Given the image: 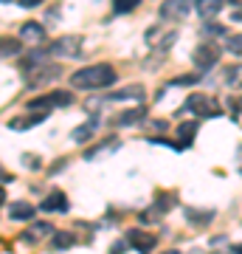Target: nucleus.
Here are the masks:
<instances>
[{"label": "nucleus", "instance_id": "obj_1", "mask_svg": "<svg viewBox=\"0 0 242 254\" xmlns=\"http://www.w3.org/2000/svg\"><path fill=\"white\" fill-rule=\"evenodd\" d=\"M113 82H116V68L107 63L88 65V68L71 73V88H76V91H101V88H110Z\"/></svg>", "mask_w": 242, "mask_h": 254}, {"label": "nucleus", "instance_id": "obj_2", "mask_svg": "<svg viewBox=\"0 0 242 254\" xmlns=\"http://www.w3.org/2000/svg\"><path fill=\"white\" fill-rule=\"evenodd\" d=\"M73 102L71 91H54L45 93V96H37V99L26 102V110H43V113H51V108H68Z\"/></svg>", "mask_w": 242, "mask_h": 254}, {"label": "nucleus", "instance_id": "obj_3", "mask_svg": "<svg viewBox=\"0 0 242 254\" xmlns=\"http://www.w3.org/2000/svg\"><path fill=\"white\" fill-rule=\"evenodd\" d=\"M220 54H223V48L214 46V43H200L194 48V54H192V63L197 71H211L217 63H220Z\"/></svg>", "mask_w": 242, "mask_h": 254}, {"label": "nucleus", "instance_id": "obj_4", "mask_svg": "<svg viewBox=\"0 0 242 254\" xmlns=\"http://www.w3.org/2000/svg\"><path fill=\"white\" fill-rule=\"evenodd\" d=\"M180 110H183V113H194V116H220V113H223L206 93H192V96L183 102Z\"/></svg>", "mask_w": 242, "mask_h": 254}, {"label": "nucleus", "instance_id": "obj_5", "mask_svg": "<svg viewBox=\"0 0 242 254\" xmlns=\"http://www.w3.org/2000/svg\"><path fill=\"white\" fill-rule=\"evenodd\" d=\"M192 6H194V0H163L158 14L163 20H183L192 11Z\"/></svg>", "mask_w": 242, "mask_h": 254}, {"label": "nucleus", "instance_id": "obj_6", "mask_svg": "<svg viewBox=\"0 0 242 254\" xmlns=\"http://www.w3.org/2000/svg\"><path fill=\"white\" fill-rule=\"evenodd\" d=\"M59 73H62L59 65H51V68H48V63H45V65H40V68H34V71H28L26 79H28L31 88H40V85H48V82L59 79Z\"/></svg>", "mask_w": 242, "mask_h": 254}, {"label": "nucleus", "instance_id": "obj_7", "mask_svg": "<svg viewBox=\"0 0 242 254\" xmlns=\"http://www.w3.org/2000/svg\"><path fill=\"white\" fill-rule=\"evenodd\" d=\"M54 57H79L82 51V37H59L56 43H51V48H48Z\"/></svg>", "mask_w": 242, "mask_h": 254}, {"label": "nucleus", "instance_id": "obj_8", "mask_svg": "<svg viewBox=\"0 0 242 254\" xmlns=\"http://www.w3.org/2000/svg\"><path fill=\"white\" fill-rule=\"evenodd\" d=\"M127 243L133 246V249H138L141 254H146V252H152L155 246H158V235H149V232L133 229V232L127 235Z\"/></svg>", "mask_w": 242, "mask_h": 254}, {"label": "nucleus", "instance_id": "obj_9", "mask_svg": "<svg viewBox=\"0 0 242 254\" xmlns=\"http://www.w3.org/2000/svg\"><path fill=\"white\" fill-rule=\"evenodd\" d=\"M20 40H23L26 46H37V43H43V40H45V26H43V23H34V20H26V23L20 26Z\"/></svg>", "mask_w": 242, "mask_h": 254}, {"label": "nucleus", "instance_id": "obj_10", "mask_svg": "<svg viewBox=\"0 0 242 254\" xmlns=\"http://www.w3.org/2000/svg\"><path fill=\"white\" fill-rule=\"evenodd\" d=\"M40 209H43V212H68L71 203H68V198H65L62 190H54V192L45 195V200L40 203Z\"/></svg>", "mask_w": 242, "mask_h": 254}, {"label": "nucleus", "instance_id": "obj_11", "mask_svg": "<svg viewBox=\"0 0 242 254\" xmlns=\"http://www.w3.org/2000/svg\"><path fill=\"white\" fill-rule=\"evenodd\" d=\"M48 235H54V226L45 223V220H34V223L23 232V240H26V243H37V240H43V237H48Z\"/></svg>", "mask_w": 242, "mask_h": 254}, {"label": "nucleus", "instance_id": "obj_12", "mask_svg": "<svg viewBox=\"0 0 242 254\" xmlns=\"http://www.w3.org/2000/svg\"><path fill=\"white\" fill-rule=\"evenodd\" d=\"M178 144H180V150L183 147H192L194 144V136H197V122H183V125H178Z\"/></svg>", "mask_w": 242, "mask_h": 254}, {"label": "nucleus", "instance_id": "obj_13", "mask_svg": "<svg viewBox=\"0 0 242 254\" xmlns=\"http://www.w3.org/2000/svg\"><path fill=\"white\" fill-rule=\"evenodd\" d=\"M223 3L225 0H194V9H197V14L203 20H211L214 14H220Z\"/></svg>", "mask_w": 242, "mask_h": 254}, {"label": "nucleus", "instance_id": "obj_14", "mask_svg": "<svg viewBox=\"0 0 242 254\" xmlns=\"http://www.w3.org/2000/svg\"><path fill=\"white\" fill-rule=\"evenodd\" d=\"M96 130H99V119H90V122H85V125H79L76 127V130H73V141H76V144H85V141H90V138H93V133H96Z\"/></svg>", "mask_w": 242, "mask_h": 254}, {"label": "nucleus", "instance_id": "obj_15", "mask_svg": "<svg viewBox=\"0 0 242 254\" xmlns=\"http://www.w3.org/2000/svg\"><path fill=\"white\" fill-rule=\"evenodd\" d=\"M9 218L11 220H31L34 218V206L26 203V200H14V203H9Z\"/></svg>", "mask_w": 242, "mask_h": 254}, {"label": "nucleus", "instance_id": "obj_16", "mask_svg": "<svg viewBox=\"0 0 242 254\" xmlns=\"http://www.w3.org/2000/svg\"><path fill=\"white\" fill-rule=\"evenodd\" d=\"M183 215H186V220L192 223V226H203V223H208V220L214 218L211 209H192V206L183 209Z\"/></svg>", "mask_w": 242, "mask_h": 254}, {"label": "nucleus", "instance_id": "obj_17", "mask_svg": "<svg viewBox=\"0 0 242 254\" xmlns=\"http://www.w3.org/2000/svg\"><path fill=\"white\" fill-rule=\"evenodd\" d=\"M144 116H146V108H133V110H127V113H121V116L113 119V125L116 127H130V125H135V122H141Z\"/></svg>", "mask_w": 242, "mask_h": 254}, {"label": "nucleus", "instance_id": "obj_18", "mask_svg": "<svg viewBox=\"0 0 242 254\" xmlns=\"http://www.w3.org/2000/svg\"><path fill=\"white\" fill-rule=\"evenodd\" d=\"M45 63H48V51H31V54L23 57L20 68L28 73V71H34V68H40V65H45Z\"/></svg>", "mask_w": 242, "mask_h": 254}, {"label": "nucleus", "instance_id": "obj_19", "mask_svg": "<svg viewBox=\"0 0 242 254\" xmlns=\"http://www.w3.org/2000/svg\"><path fill=\"white\" fill-rule=\"evenodd\" d=\"M110 99L113 102H124V99H138L141 102L144 99V88L141 85H127L124 91H113L110 93Z\"/></svg>", "mask_w": 242, "mask_h": 254}, {"label": "nucleus", "instance_id": "obj_20", "mask_svg": "<svg viewBox=\"0 0 242 254\" xmlns=\"http://www.w3.org/2000/svg\"><path fill=\"white\" fill-rule=\"evenodd\" d=\"M48 119V113H37V116H20V119H11L9 127L11 130H28V127L40 125V122H45Z\"/></svg>", "mask_w": 242, "mask_h": 254}, {"label": "nucleus", "instance_id": "obj_21", "mask_svg": "<svg viewBox=\"0 0 242 254\" xmlns=\"http://www.w3.org/2000/svg\"><path fill=\"white\" fill-rule=\"evenodd\" d=\"M23 51V43L14 40V37H0V60L3 57H17Z\"/></svg>", "mask_w": 242, "mask_h": 254}, {"label": "nucleus", "instance_id": "obj_22", "mask_svg": "<svg viewBox=\"0 0 242 254\" xmlns=\"http://www.w3.org/2000/svg\"><path fill=\"white\" fill-rule=\"evenodd\" d=\"M51 246L59 249V252H65V249H71L73 246V235L71 232H54V235H51Z\"/></svg>", "mask_w": 242, "mask_h": 254}, {"label": "nucleus", "instance_id": "obj_23", "mask_svg": "<svg viewBox=\"0 0 242 254\" xmlns=\"http://www.w3.org/2000/svg\"><path fill=\"white\" fill-rule=\"evenodd\" d=\"M104 150H118V141H116V138H107V141H101V144L90 147L88 153H85V158H88V161H93V158H96L99 153H104Z\"/></svg>", "mask_w": 242, "mask_h": 254}, {"label": "nucleus", "instance_id": "obj_24", "mask_svg": "<svg viewBox=\"0 0 242 254\" xmlns=\"http://www.w3.org/2000/svg\"><path fill=\"white\" fill-rule=\"evenodd\" d=\"M141 6V0H113V11L116 14H127V11H133Z\"/></svg>", "mask_w": 242, "mask_h": 254}, {"label": "nucleus", "instance_id": "obj_25", "mask_svg": "<svg viewBox=\"0 0 242 254\" xmlns=\"http://www.w3.org/2000/svg\"><path fill=\"white\" fill-rule=\"evenodd\" d=\"M225 48H228L231 54L242 57V34H231L228 37V43H225Z\"/></svg>", "mask_w": 242, "mask_h": 254}, {"label": "nucleus", "instance_id": "obj_26", "mask_svg": "<svg viewBox=\"0 0 242 254\" xmlns=\"http://www.w3.org/2000/svg\"><path fill=\"white\" fill-rule=\"evenodd\" d=\"M203 34H225V26H220V23H203Z\"/></svg>", "mask_w": 242, "mask_h": 254}, {"label": "nucleus", "instance_id": "obj_27", "mask_svg": "<svg viewBox=\"0 0 242 254\" xmlns=\"http://www.w3.org/2000/svg\"><path fill=\"white\" fill-rule=\"evenodd\" d=\"M175 40H178V34H175V31H169V34L163 37V43H161V46H158V48H161V51H169V48H172V43H175Z\"/></svg>", "mask_w": 242, "mask_h": 254}, {"label": "nucleus", "instance_id": "obj_28", "mask_svg": "<svg viewBox=\"0 0 242 254\" xmlns=\"http://www.w3.org/2000/svg\"><path fill=\"white\" fill-rule=\"evenodd\" d=\"M127 246H130L127 240H118V243L110 246V254H124V252H127Z\"/></svg>", "mask_w": 242, "mask_h": 254}, {"label": "nucleus", "instance_id": "obj_29", "mask_svg": "<svg viewBox=\"0 0 242 254\" xmlns=\"http://www.w3.org/2000/svg\"><path fill=\"white\" fill-rule=\"evenodd\" d=\"M45 0H20V6L23 9H37V6H43Z\"/></svg>", "mask_w": 242, "mask_h": 254}, {"label": "nucleus", "instance_id": "obj_30", "mask_svg": "<svg viewBox=\"0 0 242 254\" xmlns=\"http://www.w3.org/2000/svg\"><path fill=\"white\" fill-rule=\"evenodd\" d=\"M11 181V175L9 173H3V170H0V184H9Z\"/></svg>", "mask_w": 242, "mask_h": 254}, {"label": "nucleus", "instance_id": "obj_31", "mask_svg": "<svg viewBox=\"0 0 242 254\" xmlns=\"http://www.w3.org/2000/svg\"><path fill=\"white\" fill-rule=\"evenodd\" d=\"M231 252H234V254H242V243H237V246H231Z\"/></svg>", "mask_w": 242, "mask_h": 254}, {"label": "nucleus", "instance_id": "obj_32", "mask_svg": "<svg viewBox=\"0 0 242 254\" xmlns=\"http://www.w3.org/2000/svg\"><path fill=\"white\" fill-rule=\"evenodd\" d=\"M234 20H237V23H242V9L237 11V14H234Z\"/></svg>", "mask_w": 242, "mask_h": 254}, {"label": "nucleus", "instance_id": "obj_33", "mask_svg": "<svg viewBox=\"0 0 242 254\" xmlns=\"http://www.w3.org/2000/svg\"><path fill=\"white\" fill-rule=\"evenodd\" d=\"M3 200H6V192H3V187H0V203H3Z\"/></svg>", "mask_w": 242, "mask_h": 254}, {"label": "nucleus", "instance_id": "obj_34", "mask_svg": "<svg viewBox=\"0 0 242 254\" xmlns=\"http://www.w3.org/2000/svg\"><path fill=\"white\" fill-rule=\"evenodd\" d=\"M163 254H183V252H178V249H169V252H163Z\"/></svg>", "mask_w": 242, "mask_h": 254}, {"label": "nucleus", "instance_id": "obj_35", "mask_svg": "<svg viewBox=\"0 0 242 254\" xmlns=\"http://www.w3.org/2000/svg\"><path fill=\"white\" fill-rule=\"evenodd\" d=\"M231 3H234V6H240V3H242V0H231Z\"/></svg>", "mask_w": 242, "mask_h": 254}, {"label": "nucleus", "instance_id": "obj_36", "mask_svg": "<svg viewBox=\"0 0 242 254\" xmlns=\"http://www.w3.org/2000/svg\"><path fill=\"white\" fill-rule=\"evenodd\" d=\"M240 155H242V147H240ZM240 175H242V164H240Z\"/></svg>", "mask_w": 242, "mask_h": 254}, {"label": "nucleus", "instance_id": "obj_37", "mask_svg": "<svg viewBox=\"0 0 242 254\" xmlns=\"http://www.w3.org/2000/svg\"><path fill=\"white\" fill-rule=\"evenodd\" d=\"M0 3H11V0H0Z\"/></svg>", "mask_w": 242, "mask_h": 254}]
</instances>
